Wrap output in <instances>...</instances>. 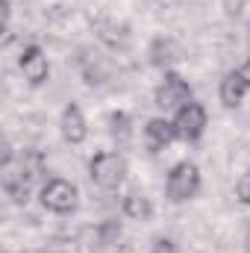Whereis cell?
<instances>
[{"label":"cell","instance_id":"cell-12","mask_svg":"<svg viewBox=\"0 0 250 253\" xmlns=\"http://www.w3.org/2000/svg\"><path fill=\"white\" fill-rule=\"evenodd\" d=\"M103 248H106V242H103L100 224H85V227L77 230V236H74V253H100Z\"/></svg>","mask_w":250,"mask_h":253},{"label":"cell","instance_id":"cell-1","mask_svg":"<svg viewBox=\"0 0 250 253\" xmlns=\"http://www.w3.org/2000/svg\"><path fill=\"white\" fill-rule=\"evenodd\" d=\"M88 177L97 189L103 191H118L126 180V159L115 150H100L88 162Z\"/></svg>","mask_w":250,"mask_h":253},{"label":"cell","instance_id":"cell-2","mask_svg":"<svg viewBox=\"0 0 250 253\" xmlns=\"http://www.w3.org/2000/svg\"><path fill=\"white\" fill-rule=\"evenodd\" d=\"M0 186H3V191H6V197H12V203H18V206L30 200L33 186H36V180L24 171L21 159H18L12 150H6V153H3V165H0Z\"/></svg>","mask_w":250,"mask_h":253},{"label":"cell","instance_id":"cell-5","mask_svg":"<svg viewBox=\"0 0 250 253\" xmlns=\"http://www.w3.org/2000/svg\"><path fill=\"white\" fill-rule=\"evenodd\" d=\"M153 103H156V109H162V112H177V109H183L186 103H191V85H188V80L180 77L177 71H165L162 83H159L156 91H153Z\"/></svg>","mask_w":250,"mask_h":253},{"label":"cell","instance_id":"cell-11","mask_svg":"<svg viewBox=\"0 0 250 253\" xmlns=\"http://www.w3.org/2000/svg\"><path fill=\"white\" fill-rule=\"evenodd\" d=\"M147 56H150V65L153 68H162V71H171V65L180 59V44L168 36H159L150 42L147 47Z\"/></svg>","mask_w":250,"mask_h":253},{"label":"cell","instance_id":"cell-3","mask_svg":"<svg viewBox=\"0 0 250 253\" xmlns=\"http://www.w3.org/2000/svg\"><path fill=\"white\" fill-rule=\"evenodd\" d=\"M39 203L53 215H71L77 209V203H80V191L65 177H50L39 189Z\"/></svg>","mask_w":250,"mask_h":253},{"label":"cell","instance_id":"cell-17","mask_svg":"<svg viewBox=\"0 0 250 253\" xmlns=\"http://www.w3.org/2000/svg\"><path fill=\"white\" fill-rule=\"evenodd\" d=\"M150 253H177V245L168 236H156L153 245H150Z\"/></svg>","mask_w":250,"mask_h":253},{"label":"cell","instance_id":"cell-4","mask_svg":"<svg viewBox=\"0 0 250 253\" xmlns=\"http://www.w3.org/2000/svg\"><path fill=\"white\" fill-rule=\"evenodd\" d=\"M200 191V168L194 162H177L171 171H168V180H165V194L171 203H186L191 197H197Z\"/></svg>","mask_w":250,"mask_h":253},{"label":"cell","instance_id":"cell-19","mask_svg":"<svg viewBox=\"0 0 250 253\" xmlns=\"http://www.w3.org/2000/svg\"><path fill=\"white\" fill-rule=\"evenodd\" d=\"M242 74L248 77V83H250V59H248V62H245V68H242Z\"/></svg>","mask_w":250,"mask_h":253},{"label":"cell","instance_id":"cell-13","mask_svg":"<svg viewBox=\"0 0 250 253\" xmlns=\"http://www.w3.org/2000/svg\"><path fill=\"white\" fill-rule=\"evenodd\" d=\"M121 209H124L126 218H132V221H138V224H144V221L153 218V203H150V197H147L144 191H126Z\"/></svg>","mask_w":250,"mask_h":253},{"label":"cell","instance_id":"cell-14","mask_svg":"<svg viewBox=\"0 0 250 253\" xmlns=\"http://www.w3.org/2000/svg\"><path fill=\"white\" fill-rule=\"evenodd\" d=\"M109 132H112V138L118 141V144H124L129 141V135H132V118L126 115V112H112L109 115Z\"/></svg>","mask_w":250,"mask_h":253},{"label":"cell","instance_id":"cell-16","mask_svg":"<svg viewBox=\"0 0 250 253\" xmlns=\"http://www.w3.org/2000/svg\"><path fill=\"white\" fill-rule=\"evenodd\" d=\"M100 230H103V242H106V248L118 245V239H121V224H118L115 218H106V221H100Z\"/></svg>","mask_w":250,"mask_h":253},{"label":"cell","instance_id":"cell-20","mask_svg":"<svg viewBox=\"0 0 250 253\" xmlns=\"http://www.w3.org/2000/svg\"><path fill=\"white\" fill-rule=\"evenodd\" d=\"M245 245H248V253H250V227H248V233H245Z\"/></svg>","mask_w":250,"mask_h":253},{"label":"cell","instance_id":"cell-8","mask_svg":"<svg viewBox=\"0 0 250 253\" xmlns=\"http://www.w3.org/2000/svg\"><path fill=\"white\" fill-rule=\"evenodd\" d=\"M180 135H177V126L174 121H168L165 115H156V118H150L147 124H144V147L150 150V153H159V150H165L171 141H177Z\"/></svg>","mask_w":250,"mask_h":253},{"label":"cell","instance_id":"cell-7","mask_svg":"<svg viewBox=\"0 0 250 253\" xmlns=\"http://www.w3.org/2000/svg\"><path fill=\"white\" fill-rule=\"evenodd\" d=\"M21 65V74L30 85H44L50 80V62H47V53L39 47V44H27L18 56Z\"/></svg>","mask_w":250,"mask_h":253},{"label":"cell","instance_id":"cell-18","mask_svg":"<svg viewBox=\"0 0 250 253\" xmlns=\"http://www.w3.org/2000/svg\"><path fill=\"white\" fill-rule=\"evenodd\" d=\"M236 197H239L245 206H250V174H245V177L239 180V186H236Z\"/></svg>","mask_w":250,"mask_h":253},{"label":"cell","instance_id":"cell-15","mask_svg":"<svg viewBox=\"0 0 250 253\" xmlns=\"http://www.w3.org/2000/svg\"><path fill=\"white\" fill-rule=\"evenodd\" d=\"M18 159H21L24 171H27V174H30V177L39 183V180H42V174H44V156H42L39 150H24Z\"/></svg>","mask_w":250,"mask_h":253},{"label":"cell","instance_id":"cell-9","mask_svg":"<svg viewBox=\"0 0 250 253\" xmlns=\"http://www.w3.org/2000/svg\"><path fill=\"white\" fill-rule=\"evenodd\" d=\"M59 132L68 144H83L88 135V121L83 115V109L77 103H65L62 115H59Z\"/></svg>","mask_w":250,"mask_h":253},{"label":"cell","instance_id":"cell-6","mask_svg":"<svg viewBox=\"0 0 250 253\" xmlns=\"http://www.w3.org/2000/svg\"><path fill=\"white\" fill-rule=\"evenodd\" d=\"M174 126H177V135H180L183 141H197V138L206 132V126H209L206 106L197 103V100L186 103L183 109L174 112Z\"/></svg>","mask_w":250,"mask_h":253},{"label":"cell","instance_id":"cell-10","mask_svg":"<svg viewBox=\"0 0 250 253\" xmlns=\"http://www.w3.org/2000/svg\"><path fill=\"white\" fill-rule=\"evenodd\" d=\"M248 91H250V83H248V77L242 74V68L239 71H227L221 85H218V97H221V103L227 109H236L248 97Z\"/></svg>","mask_w":250,"mask_h":253}]
</instances>
